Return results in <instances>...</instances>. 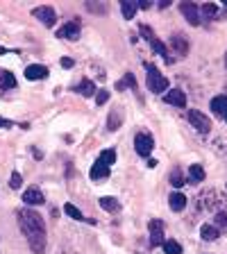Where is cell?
Instances as JSON below:
<instances>
[{"mask_svg": "<svg viewBox=\"0 0 227 254\" xmlns=\"http://www.w3.org/2000/svg\"><path fill=\"white\" fill-rule=\"evenodd\" d=\"M146 70H148V89L152 93H164L168 89V79L159 73V68L152 66V64H146Z\"/></svg>", "mask_w": 227, "mask_h": 254, "instance_id": "obj_2", "label": "cell"}, {"mask_svg": "<svg viewBox=\"0 0 227 254\" xmlns=\"http://www.w3.org/2000/svg\"><path fill=\"white\" fill-rule=\"evenodd\" d=\"M109 100V91H98V95H95V102H98V105H105V102Z\"/></svg>", "mask_w": 227, "mask_h": 254, "instance_id": "obj_30", "label": "cell"}, {"mask_svg": "<svg viewBox=\"0 0 227 254\" xmlns=\"http://www.w3.org/2000/svg\"><path fill=\"white\" fill-rule=\"evenodd\" d=\"M189 123L193 127H196L198 132H202V134H207L209 129H212V121L202 114V111H198V109H191L189 111Z\"/></svg>", "mask_w": 227, "mask_h": 254, "instance_id": "obj_4", "label": "cell"}, {"mask_svg": "<svg viewBox=\"0 0 227 254\" xmlns=\"http://www.w3.org/2000/svg\"><path fill=\"white\" fill-rule=\"evenodd\" d=\"M0 84L5 89H14L16 86V77L9 73V70H0Z\"/></svg>", "mask_w": 227, "mask_h": 254, "instance_id": "obj_20", "label": "cell"}, {"mask_svg": "<svg viewBox=\"0 0 227 254\" xmlns=\"http://www.w3.org/2000/svg\"><path fill=\"white\" fill-rule=\"evenodd\" d=\"M77 91H79L82 95H84V98H91V95L95 93V84L91 82V79H84V82H82V84L77 86Z\"/></svg>", "mask_w": 227, "mask_h": 254, "instance_id": "obj_22", "label": "cell"}, {"mask_svg": "<svg viewBox=\"0 0 227 254\" xmlns=\"http://www.w3.org/2000/svg\"><path fill=\"white\" fill-rule=\"evenodd\" d=\"M164 245V222L161 220H150V248Z\"/></svg>", "mask_w": 227, "mask_h": 254, "instance_id": "obj_6", "label": "cell"}, {"mask_svg": "<svg viewBox=\"0 0 227 254\" xmlns=\"http://www.w3.org/2000/svg\"><path fill=\"white\" fill-rule=\"evenodd\" d=\"M173 186H182L184 184V180H182V175H180V170H173V182H170Z\"/></svg>", "mask_w": 227, "mask_h": 254, "instance_id": "obj_32", "label": "cell"}, {"mask_svg": "<svg viewBox=\"0 0 227 254\" xmlns=\"http://www.w3.org/2000/svg\"><path fill=\"white\" fill-rule=\"evenodd\" d=\"M200 236H202V241H216L221 236V232H218V227H212V225H202Z\"/></svg>", "mask_w": 227, "mask_h": 254, "instance_id": "obj_19", "label": "cell"}, {"mask_svg": "<svg viewBox=\"0 0 227 254\" xmlns=\"http://www.w3.org/2000/svg\"><path fill=\"white\" fill-rule=\"evenodd\" d=\"M164 252L166 254H182V245L177 243V241H164Z\"/></svg>", "mask_w": 227, "mask_h": 254, "instance_id": "obj_23", "label": "cell"}, {"mask_svg": "<svg viewBox=\"0 0 227 254\" xmlns=\"http://www.w3.org/2000/svg\"><path fill=\"white\" fill-rule=\"evenodd\" d=\"M212 111L216 114V116H227V95H218V98H214L212 100Z\"/></svg>", "mask_w": 227, "mask_h": 254, "instance_id": "obj_14", "label": "cell"}, {"mask_svg": "<svg viewBox=\"0 0 227 254\" xmlns=\"http://www.w3.org/2000/svg\"><path fill=\"white\" fill-rule=\"evenodd\" d=\"M164 100L173 107H186V95H184V91H180V89H170L168 93L164 95Z\"/></svg>", "mask_w": 227, "mask_h": 254, "instance_id": "obj_10", "label": "cell"}, {"mask_svg": "<svg viewBox=\"0 0 227 254\" xmlns=\"http://www.w3.org/2000/svg\"><path fill=\"white\" fill-rule=\"evenodd\" d=\"M125 86H132V91H137V79H134L132 73L125 75V79H123L121 84H118V89H125Z\"/></svg>", "mask_w": 227, "mask_h": 254, "instance_id": "obj_28", "label": "cell"}, {"mask_svg": "<svg viewBox=\"0 0 227 254\" xmlns=\"http://www.w3.org/2000/svg\"><path fill=\"white\" fill-rule=\"evenodd\" d=\"M100 206L105 209V211H118V206H121V204H118L116 197L107 195V197H100Z\"/></svg>", "mask_w": 227, "mask_h": 254, "instance_id": "obj_21", "label": "cell"}, {"mask_svg": "<svg viewBox=\"0 0 227 254\" xmlns=\"http://www.w3.org/2000/svg\"><path fill=\"white\" fill-rule=\"evenodd\" d=\"M62 66H64V68H71V66H73V59H69V57L62 59Z\"/></svg>", "mask_w": 227, "mask_h": 254, "instance_id": "obj_34", "label": "cell"}, {"mask_svg": "<svg viewBox=\"0 0 227 254\" xmlns=\"http://www.w3.org/2000/svg\"><path fill=\"white\" fill-rule=\"evenodd\" d=\"M170 43H173V48H175V53L177 55H186V50H189V43L184 41L182 34H175V37L170 39Z\"/></svg>", "mask_w": 227, "mask_h": 254, "instance_id": "obj_16", "label": "cell"}, {"mask_svg": "<svg viewBox=\"0 0 227 254\" xmlns=\"http://www.w3.org/2000/svg\"><path fill=\"white\" fill-rule=\"evenodd\" d=\"M225 66H227V55H225Z\"/></svg>", "mask_w": 227, "mask_h": 254, "instance_id": "obj_37", "label": "cell"}, {"mask_svg": "<svg viewBox=\"0 0 227 254\" xmlns=\"http://www.w3.org/2000/svg\"><path fill=\"white\" fill-rule=\"evenodd\" d=\"M18 227H21L23 236L27 238L32 252L34 254L46 252V227H43V220L37 211H30V209L18 211Z\"/></svg>", "mask_w": 227, "mask_h": 254, "instance_id": "obj_1", "label": "cell"}, {"mask_svg": "<svg viewBox=\"0 0 227 254\" xmlns=\"http://www.w3.org/2000/svg\"><path fill=\"white\" fill-rule=\"evenodd\" d=\"M200 11H202V16H205V18H214V16L218 14V7L212 5V2H207V5L200 7Z\"/></svg>", "mask_w": 227, "mask_h": 254, "instance_id": "obj_25", "label": "cell"}, {"mask_svg": "<svg viewBox=\"0 0 227 254\" xmlns=\"http://www.w3.org/2000/svg\"><path fill=\"white\" fill-rule=\"evenodd\" d=\"M0 127H11V121H7V118H0Z\"/></svg>", "mask_w": 227, "mask_h": 254, "instance_id": "obj_35", "label": "cell"}, {"mask_svg": "<svg viewBox=\"0 0 227 254\" xmlns=\"http://www.w3.org/2000/svg\"><path fill=\"white\" fill-rule=\"evenodd\" d=\"M168 202H170V209H173V211H182L186 206V197L182 195V193H173V195L168 197Z\"/></svg>", "mask_w": 227, "mask_h": 254, "instance_id": "obj_18", "label": "cell"}, {"mask_svg": "<svg viewBox=\"0 0 227 254\" xmlns=\"http://www.w3.org/2000/svg\"><path fill=\"white\" fill-rule=\"evenodd\" d=\"M189 180L193 182V184L202 182V180H205V168H202L200 164H193V166L189 168Z\"/></svg>", "mask_w": 227, "mask_h": 254, "instance_id": "obj_17", "label": "cell"}, {"mask_svg": "<svg viewBox=\"0 0 227 254\" xmlns=\"http://www.w3.org/2000/svg\"><path fill=\"white\" fill-rule=\"evenodd\" d=\"M150 5H152V2H139V7H141V9H150Z\"/></svg>", "mask_w": 227, "mask_h": 254, "instance_id": "obj_36", "label": "cell"}, {"mask_svg": "<svg viewBox=\"0 0 227 254\" xmlns=\"http://www.w3.org/2000/svg\"><path fill=\"white\" fill-rule=\"evenodd\" d=\"M11 189H21V184H23V177H21V173H11Z\"/></svg>", "mask_w": 227, "mask_h": 254, "instance_id": "obj_29", "label": "cell"}, {"mask_svg": "<svg viewBox=\"0 0 227 254\" xmlns=\"http://www.w3.org/2000/svg\"><path fill=\"white\" fill-rule=\"evenodd\" d=\"M64 211L69 213L71 218H75V220H82V211H79L75 204H64Z\"/></svg>", "mask_w": 227, "mask_h": 254, "instance_id": "obj_26", "label": "cell"}, {"mask_svg": "<svg viewBox=\"0 0 227 254\" xmlns=\"http://www.w3.org/2000/svg\"><path fill=\"white\" fill-rule=\"evenodd\" d=\"M100 161L105 166H111L114 161H116V150H102V152H100Z\"/></svg>", "mask_w": 227, "mask_h": 254, "instance_id": "obj_24", "label": "cell"}, {"mask_svg": "<svg viewBox=\"0 0 227 254\" xmlns=\"http://www.w3.org/2000/svg\"><path fill=\"white\" fill-rule=\"evenodd\" d=\"M225 121H227V116H225Z\"/></svg>", "mask_w": 227, "mask_h": 254, "instance_id": "obj_38", "label": "cell"}, {"mask_svg": "<svg viewBox=\"0 0 227 254\" xmlns=\"http://www.w3.org/2000/svg\"><path fill=\"white\" fill-rule=\"evenodd\" d=\"M139 32H141V34H143V39H146V41H148L150 46H152V50H154V53H157V55H161V57H164L168 64L173 62V59L168 57V48H166L164 43H161L157 37H154V32L150 30L148 25H139Z\"/></svg>", "mask_w": 227, "mask_h": 254, "instance_id": "obj_3", "label": "cell"}, {"mask_svg": "<svg viewBox=\"0 0 227 254\" xmlns=\"http://www.w3.org/2000/svg\"><path fill=\"white\" fill-rule=\"evenodd\" d=\"M25 77L27 79H46L48 77V68L41 66V64H32L25 68Z\"/></svg>", "mask_w": 227, "mask_h": 254, "instance_id": "obj_11", "label": "cell"}, {"mask_svg": "<svg viewBox=\"0 0 227 254\" xmlns=\"http://www.w3.org/2000/svg\"><path fill=\"white\" fill-rule=\"evenodd\" d=\"M134 148H137V152L141 154V157H150V152H152V148H154L152 136H150V134H137Z\"/></svg>", "mask_w": 227, "mask_h": 254, "instance_id": "obj_5", "label": "cell"}, {"mask_svg": "<svg viewBox=\"0 0 227 254\" xmlns=\"http://www.w3.org/2000/svg\"><path fill=\"white\" fill-rule=\"evenodd\" d=\"M91 180L93 182H98V180H107V177H109V166H105L100 161V159H98V161H95L93 164V168H91Z\"/></svg>", "mask_w": 227, "mask_h": 254, "instance_id": "obj_12", "label": "cell"}, {"mask_svg": "<svg viewBox=\"0 0 227 254\" xmlns=\"http://www.w3.org/2000/svg\"><path fill=\"white\" fill-rule=\"evenodd\" d=\"M118 123H121V111L116 114V118L109 116V129H111V132H114V129H118Z\"/></svg>", "mask_w": 227, "mask_h": 254, "instance_id": "obj_31", "label": "cell"}, {"mask_svg": "<svg viewBox=\"0 0 227 254\" xmlns=\"http://www.w3.org/2000/svg\"><path fill=\"white\" fill-rule=\"evenodd\" d=\"M32 16H34V18H39V21H41L46 27H53L55 25V18H57L53 7H34V9H32Z\"/></svg>", "mask_w": 227, "mask_h": 254, "instance_id": "obj_7", "label": "cell"}, {"mask_svg": "<svg viewBox=\"0 0 227 254\" xmlns=\"http://www.w3.org/2000/svg\"><path fill=\"white\" fill-rule=\"evenodd\" d=\"M57 37L69 39V41H75V39L79 37V21H71V23H66V25H62L57 30Z\"/></svg>", "mask_w": 227, "mask_h": 254, "instance_id": "obj_8", "label": "cell"}, {"mask_svg": "<svg viewBox=\"0 0 227 254\" xmlns=\"http://www.w3.org/2000/svg\"><path fill=\"white\" fill-rule=\"evenodd\" d=\"M180 11L186 16V21H189L191 25H200V11H198V7L193 5V2H182Z\"/></svg>", "mask_w": 227, "mask_h": 254, "instance_id": "obj_9", "label": "cell"}, {"mask_svg": "<svg viewBox=\"0 0 227 254\" xmlns=\"http://www.w3.org/2000/svg\"><path fill=\"white\" fill-rule=\"evenodd\" d=\"M86 9L89 11H95V14H107V5H102V2H86Z\"/></svg>", "mask_w": 227, "mask_h": 254, "instance_id": "obj_27", "label": "cell"}, {"mask_svg": "<svg viewBox=\"0 0 227 254\" xmlns=\"http://www.w3.org/2000/svg\"><path fill=\"white\" fill-rule=\"evenodd\" d=\"M23 202L34 206V204H43L46 200H43V193L39 189H27L25 193H23Z\"/></svg>", "mask_w": 227, "mask_h": 254, "instance_id": "obj_13", "label": "cell"}, {"mask_svg": "<svg viewBox=\"0 0 227 254\" xmlns=\"http://www.w3.org/2000/svg\"><path fill=\"white\" fill-rule=\"evenodd\" d=\"M216 222L225 227V225H227V216H225V213H218V216H216Z\"/></svg>", "mask_w": 227, "mask_h": 254, "instance_id": "obj_33", "label": "cell"}, {"mask_svg": "<svg viewBox=\"0 0 227 254\" xmlns=\"http://www.w3.org/2000/svg\"><path fill=\"white\" fill-rule=\"evenodd\" d=\"M137 2H130V0H123L121 2V11H123V18H127V21H132L134 14H137Z\"/></svg>", "mask_w": 227, "mask_h": 254, "instance_id": "obj_15", "label": "cell"}]
</instances>
